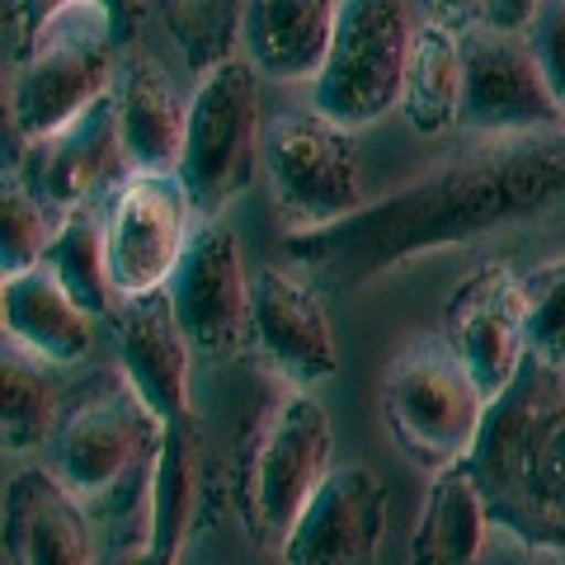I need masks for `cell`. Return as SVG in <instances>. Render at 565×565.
<instances>
[{
  "label": "cell",
  "instance_id": "1",
  "mask_svg": "<svg viewBox=\"0 0 565 565\" xmlns=\"http://www.w3.org/2000/svg\"><path fill=\"white\" fill-rule=\"evenodd\" d=\"M552 217H565V128L457 151L359 217L288 236V255L326 288H363L429 250Z\"/></svg>",
  "mask_w": 565,
  "mask_h": 565
},
{
  "label": "cell",
  "instance_id": "2",
  "mask_svg": "<svg viewBox=\"0 0 565 565\" xmlns=\"http://www.w3.org/2000/svg\"><path fill=\"white\" fill-rule=\"evenodd\" d=\"M467 462L504 537L565 552V373L527 359L490 401Z\"/></svg>",
  "mask_w": 565,
  "mask_h": 565
},
{
  "label": "cell",
  "instance_id": "3",
  "mask_svg": "<svg viewBox=\"0 0 565 565\" xmlns=\"http://www.w3.org/2000/svg\"><path fill=\"white\" fill-rule=\"evenodd\" d=\"M334 471L330 411L292 382H274L236 452V509L255 546L282 552Z\"/></svg>",
  "mask_w": 565,
  "mask_h": 565
},
{
  "label": "cell",
  "instance_id": "4",
  "mask_svg": "<svg viewBox=\"0 0 565 565\" xmlns=\"http://www.w3.org/2000/svg\"><path fill=\"white\" fill-rule=\"evenodd\" d=\"M109 14L114 6H95V0L47 6L29 57L10 76L6 141H47L114 95L118 33Z\"/></svg>",
  "mask_w": 565,
  "mask_h": 565
},
{
  "label": "cell",
  "instance_id": "5",
  "mask_svg": "<svg viewBox=\"0 0 565 565\" xmlns=\"http://www.w3.org/2000/svg\"><path fill=\"white\" fill-rule=\"evenodd\" d=\"M166 429L170 424L137 396V386L122 373H95L71 386L62 424L47 444V471L76 500H95L104 504V514H114L151 476L166 448Z\"/></svg>",
  "mask_w": 565,
  "mask_h": 565
},
{
  "label": "cell",
  "instance_id": "6",
  "mask_svg": "<svg viewBox=\"0 0 565 565\" xmlns=\"http://www.w3.org/2000/svg\"><path fill=\"white\" fill-rule=\"evenodd\" d=\"M490 401L471 373L457 363L444 334H415L396 349L382 377V419L396 448L415 467L444 476L448 467L467 462L481 438Z\"/></svg>",
  "mask_w": 565,
  "mask_h": 565
},
{
  "label": "cell",
  "instance_id": "7",
  "mask_svg": "<svg viewBox=\"0 0 565 565\" xmlns=\"http://www.w3.org/2000/svg\"><path fill=\"white\" fill-rule=\"evenodd\" d=\"M264 161L259 118V71L236 57L212 71L189 95V137L180 156V184L203 222H222L245 189L255 184Z\"/></svg>",
  "mask_w": 565,
  "mask_h": 565
},
{
  "label": "cell",
  "instance_id": "8",
  "mask_svg": "<svg viewBox=\"0 0 565 565\" xmlns=\"http://www.w3.org/2000/svg\"><path fill=\"white\" fill-rule=\"evenodd\" d=\"M264 170L288 236L326 232L367 207L359 141L316 109H288L264 128Z\"/></svg>",
  "mask_w": 565,
  "mask_h": 565
},
{
  "label": "cell",
  "instance_id": "9",
  "mask_svg": "<svg viewBox=\"0 0 565 565\" xmlns=\"http://www.w3.org/2000/svg\"><path fill=\"white\" fill-rule=\"evenodd\" d=\"M411 39V10L396 0H344L330 62L311 90V109L340 122L344 132L373 128L401 104Z\"/></svg>",
  "mask_w": 565,
  "mask_h": 565
},
{
  "label": "cell",
  "instance_id": "10",
  "mask_svg": "<svg viewBox=\"0 0 565 565\" xmlns=\"http://www.w3.org/2000/svg\"><path fill=\"white\" fill-rule=\"evenodd\" d=\"M203 429L189 415L166 429V448L141 490L109 514L114 537L99 565H180L193 533L203 527Z\"/></svg>",
  "mask_w": 565,
  "mask_h": 565
},
{
  "label": "cell",
  "instance_id": "11",
  "mask_svg": "<svg viewBox=\"0 0 565 565\" xmlns=\"http://www.w3.org/2000/svg\"><path fill=\"white\" fill-rule=\"evenodd\" d=\"M170 302L193 359L232 363L255 344V278H245L241 236L226 222H203L193 232L170 278Z\"/></svg>",
  "mask_w": 565,
  "mask_h": 565
},
{
  "label": "cell",
  "instance_id": "12",
  "mask_svg": "<svg viewBox=\"0 0 565 565\" xmlns=\"http://www.w3.org/2000/svg\"><path fill=\"white\" fill-rule=\"evenodd\" d=\"M193 203L180 174H128L104 207L109 274L118 297H147L170 288L193 241Z\"/></svg>",
  "mask_w": 565,
  "mask_h": 565
},
{
  "label": "cell",
  "instance_id": "13",
  "mask_svg": "<svg viewBox=\"0 0 565 565\" xmlns=\"http://www.w3.org/2000/svg\"><path fill=\"white\" fill-rule=\"evenodd\" d=\"M467 57V95H462V132L476 137H527L565 128V114L542 76V62L527 33H490L462 29Z\"/></svg>",
  "mask_w": 565,
  "mask_h": 565
},
{
  "label": "cell",
  "instance_id": "14",
  "mask_svg": "<svg viewBox=\"0 0 565 565\" xmlns=\"http://www.w3.org/2000/svg\"><path fill=\"white\" fill-rule=\"evenodd\" d=\"M457 363L471 373L486 401H500L509 382L527 363V330H523V278L509 264L486 259L457 282L444 302V330Z\"/></svg>",
  "mask_w": 565,
  "mask_h": 565
},
{
  "label": "cell",
  "instance_id": "15",
  "mask_svg": "<svg viewBox=\"0 0 565 565\" xmlns=\"http://www.w3.org/2000/svg\"><path fill=\"white\" fill-rule=\"evenodd\" d=\"M128 151H122V132H118V104L114 95L99 99L81 122H71L66 132L47 137V141H29L20 151V161L10 166V180H20L33 199L47 212H66L76 207H95L104 189H118L128 180Z\"/></svg>",
  "mask_w": 565,
  "mask_h": 565
},
{
  "label": "cell",
  "instance_id": "16",
  "mask_svg": "<svg viewBox=\"0 0 565 565\" xmlns=\"http://www.w3.org/2000/svg\"><path fill=\"white\" fill-rule=\"evenodd\" d=\"M386 537V481L373 467H334L282 542V565H377Z\"/></svg>",
  "mask_w": 565,
  "mask_h": 565
},
{
  "label": "cell",
  "instance_id": "17",
  "mask_svg": "<svg viewBox=\"0 0 565 565\" xmlns=\"http://www.w3.org/2000/svg\"><path fill=\"white\" fill-rule=\"evenodd\" d=\"M255 349L278 382H292L302 392H316L340 373V340L326 297L282 269L255 274Z\"/></svg>",
  "mask_w": 565,
  "mask_h": 565
},
{
  "label": "cell",
  "instance_id": "18",
  "mask_svg": "<svg viewBox=\"0 0 565 565\" xmlns=\"http://www.w3.org/2000/svg\"><path fill=\"white\" fill-rule=\"evenodd\" d=\"M114 326H118V373L137 386V396L166 424L189 419L193 349L184 340L180 316H174L170 288L147 297H122L114 311Z\"/></svg>",
  "mask_w": 565,
  "mask_h": 565
},
{
  "label": "cell",
  "instance_id": "19",
  "mask_svg": "<svg viewBox=\"0 0 565 565\" xmlns=\"http://www.w3.org/2000/svg\"><path fill=\"white\" fill-rule=\"evenodd\" d=\"M10 565H99L85 504L47 467H29L6 486Z\"/></svg>",
  "mask_w": 565,
  "mask_h": 565
},
{
  "label": "cell",
  "instance_id": "20",
  "mask_svg": "<svg viewBox=\"0 0 565 565\" xmlns=\"http://www.w3.org/2000/svg\"><path fill=\"white\" fill-rule=\"evenodd\" d=\"M118 132L132 174H174L189 137V104L174 95L166 66L151 52H128L114 81Z\"/></svg>",
  "mask_w": 565,
  "mask_h": 565
},
{
  "label": "cell",
  "instance_id": "21",
  "mask_svg": "<svg viewBox=\"0 0 565 565\" xmlns=\"http://www.w3.org/2000/svg\"><path fill=\"white\" fill-rule=\"evenodd\" d=\"M334 29H340V0H250L245 62L274 81H321Z\"/></svg>",
  "mask_w": 565,
  "mask_h": 565
},
{
  "label": "cell",
  "instance_id": "22",
  "mask_svg": "<svg viewBox=\"0 0 565 565\" xmlns=\"http://www.w3.org/2000/svg\"><path fill=\"white\" fill-rule=\"evenodd\" d=\"M0 311H6V340L24 344L52 367L81 363L95 349V316L71 302V292L47 264L24 278H10L0 288Z\"/></svg>",
  "mask_w": 565,
  "mask_h": 565
},
{
  "label": "cell",
  "instance_id": "23",
  "mask_svg": "<svg viewBox=\"0 0 565 565\" xmlns=\"http://www.w3.org/2000/svg\"><path fill=\"white\" fill-rule=\"evenodd\" d=\"M490 509L476 486L471 462H457L434 476L424 494V514L411 537V565H486L490 546Z\"/></svg>",
  "mask_w": 565,
  "mask_h": 565
},
{
  "label": "cell",
  "instance_id": "24",
  "mask_svg": "<svg viewBox=\"0 0 565 565\" xmlns=\"http://www.w3.org/2000/svg\"><path fill=\"white\" fill-rule=\"evenodd\" d=\"M462 95H467V57L462 33L424 20L415 24L411 62H405L401 85V114L411 118L415 132H452L462 122Z\"/></svg>",
  "mask_w": 565,
  "mask_h": 565
},
{
  "label": "cell",
  "instance_id": "25",
  "mask_svg": "<svg viewBox=\"0 0 565 565\" xmlns=\"http://www.w3.org/2000/svg\"><path fill=\"white\" fill-rule=\"evenodd\" d=\"M66 396L71 392L62 386L57 367L29 353L24 344L6 340V349H0V429H6L10 452H33L52 444Z\"/></svg>",
  "mask_w": 565,
  "mask_h": 565
},
{
  "label": "cell",
  "instance_id": "26",
  "mask_svg": "<svg viewBox=\"0 0 565 565\" xmlns=\"http://www.w3.org/2000/svg\"><path fill=\"white\" fill-rule=\"evenodd\" d=\"M47 269L71 292V302L90 316H114V274H109V241H104V217L95 207L66 212L57 226V241L47 250Z\"/></svg>",
  "mask_w": 565,
  "mask_h": 565
},
{
  "label": "cell",
  "instance_id": "27",
  "mask_svg": "<svg viewBox=\"0 0 565 565\" xmlns=\"http://www.w3.org/2000/svg\"><path fill=\"white\" fill-rule=\"evenodd\" d=\"M245 10L250 6H241V0H166V6H156L180 57L199 81L241 57L236 43L245 39Z\"/></svg>",
  "mask_w": 565,
  "mask_h": 565
},
{
  "label": "cell",
  "instance_id": "28",
  "mask_svg": "<svg viewBox=\"0 0 565 565\" xmlns=\"http://www.w3.org/2000/svg\"><path fill=\"white\" fill-rule=\"evenodd\" d=\"M62 217L47 212L33 193L6 174V193H0V278H24L47 259L52 241H57Z\"/></svg>",
  "mask_w": 565,
  "mask_h": 565
},
{
  "label": "cell",
  "instance_id": "29",
  "mask_svg": "<svg viewBox=\"0 0 565 565\" xmlns=\"http://www.w3.org/2000/svg\"><path fill=\"white\" fill-rule=\"evenodd\" d=\"M527 359L565 373V259H552L523 278Z\"/></svg>",
  "mask_w": 565,
  "mask_h": 565
},
{
  "label": "cell",
  "instance_id": "30",
  "mask_svg": "<svg viewBox=\"0 0 565 565\" xmlns=\"http://www.w3.org/2000/svg\"><path fill=\"white\" fill-rule=\"evenodd\" d=\"M527 39H533L542 76H546V85H552V95H556L561 114H565V0H552V6L537 10V24H533Z\"/></svg>",
  "mask_w": 565,
  "mask_h": 565
},
{
  "label": "cell",
  "instance_id": "31",
  "mask_svg": "<svg viewBox=\"0 0 565 565\" xmlns=\"http://www.w3.org/2000/svg\"><path fill=\"white\" fill-rule=\"evenodd\" d=\"M486 565H561L556 552H537V546H523L509 537L504 546H494V552L486 556Z\"/></svg>",
  "mask_w": 565,
  "mask_h": 565
}]
</instances>
